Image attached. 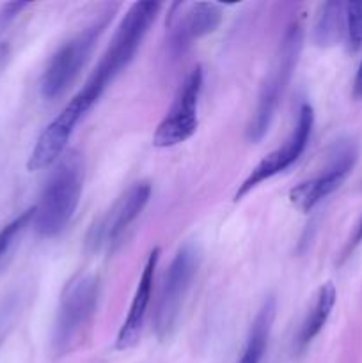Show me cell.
Masks as SVG:
<instances>
[{"label": "cell", "instance_id": "obj_2", "mask_svg": "<svg viewBox=\"0 0 362 363\" xmlns=\"http://www.w3.org/2000/svg\"><path fill=\"white\" fill-rule=\"evenodd\" d=\"M160 7H162V4L158 2H135L128 9V13L121 20L119 27H117L116 34H114L112 41H110L109 48L105 50L102 60L82 89L92 101H98L110 82L131 62L142 39L158 16Z\"/></svg>", "mask_w": 362, "mask_h": 363}, {"label": "cell", "instance_id": "obj_18", "mask_svg": "<svg viewBox=\"0 0 362 363\" xmlns=\"http://www.w3.org/2000/svg\"><path fill=\"white\" fill-rule=\"evenodd\" d=\"M34 215H35V208L32 206L31 209L23 211L21 215H18L13 222H9L6 227L0 229V259L9 252L11 245L16 241V238L21 234V230H23L28 223H32Z\"/></svg>", "mask_w": 362, "mask_h": 363}, {"label": "cell", "instance_id": "obj_16", "mask_svg": "<svg viewBox=\"0 0 362 363\" xmlns=\"http://www.w3.org/2000/svg\"><path fill=\"white\" fill-rule=\"evenodd\" d=\"M344 27V4L327 2L319 11L314 25V41L319 46H330L337 43Z\"/></svg>", "mask_w": 362, "mask_h": 363}, {"label": "cell", "instance_id": "obj_14", "mask_svg": "<svg viewBox=\"0 0 362 363\" xmlns=\"http://www.w3.org/2000/svg\"><path fill=\"white\" fill-rule=\"evenodd\" d=\"M337 291L336 286L332 282L323 284L322 287L316 293L314 301H312L311 308H309L307 315H305L304 323L300 325V332L297 335V347L298 350H304L309 344L314 340V337L318 335L323 330V326L329 321L330 314H332V308L336 305Z\"/></svg>", "mask_w": 362, "mask_h": 363}, {"label": "cell", "instance_id": "obj_1", "mask_svg": "<svg viewBox=\"0 0 362 363\" xmlns=\"http://www.w3.org/2000/svg\"><path fill=\"white\" fill-rule=\"evenodd\" d=\"M84 181V167L75 151L67 152L57 163L46 181L35 208L32 223L41 238H55L66 230L78 208Z\"/></svg>", "mask_w": 362, "mask_h": 363}, {"label": "cell", "instance_id": "obj_7", "mask_svg": "<svg viewBox=\"0 0 362 363\" xmlns=\"http://www.w3.org/2000/svg\"><path fill=\"white\" fill-rule=\"evenodd\" d=\"M151 197V184L148 181L135 183L114 202L112 208L91 227L87 234V248L91 252L112 254L123 241L131 223L144 211Z\"/></svg>", "mask_w": 362, "mask_h": 363}, {"label": "cell", "instance_id": "obj_21", "mask_svg": "<svg viewBox=\"0 0 362 363\" xmlns=\"http://www.w3.org/2000/svg\"><path fill=\"white\" fill-rule=\"evenodd\" d=\"M353 96L357 99H362V60H361V66H358V69H357V74H355Z\"/></svg>", "mask_w": 362, "mask_h": 363}, {"label": "cell", "instance_id": "obj_15", "mask_svg": "<svg viewBox=\"0 0 362 363\" xmlns=\"http://www.w3.org/2000/svg\"><path fill=\"white\" fill-rule=\"evenodd\" d=\"M277 301L273 296H268L263 301L261 308H259L258 315H256L254 323L248 332L247 342H245L243 351L238 363H259L263 354H265L266 346H268V337L272 332L273 319H275Z\"/></svg>", "mask_w": 362, "mask_h": 363}, {"label": "cell", "instance_id": "obj_4", "mask_svg": "<svg viewBox=\"0 0 362 363\" xmlns=\"http://www.w3.org/2000/svg\"><path fill=\"white\" fill-rule=\"evenodd\" d=\"M302 43H304V30L300 23H291L287 30L284 32V38L277 50L275 60L266 74L265 82L261 85V92L258 98L254 117L247 128V140L252 144H258L263 140L270 130L273 117H275L277 106L280 98L290 84L293 71L297 67L298 57L302 52Z\"/></svg>", "mask_w": 362, "mask_h": 363}, {"label": "cell", "instance_id": "obj_12", "mask_svg": "<svg viewBox=\"0 0 362 363\" xmlns=\"http://www.w3.org/2000/svg\"><path fill=\"white\" fill-rule=\"evenodd\" d=\"M355 160H357V151L353 145L344 144L334 155L332 162L327 167L325 172L319 174L318 177L304 181L291 188L290 202L302 213H309L312 208L319 204L327 195L336 191L341 186L350 170L353 169Z\"/></svg>", "mask_w": 362, "mask_h": 363}, {"label": "cell", "instance_id": "obj_17", "mask_svg": "<svg viewBox=\"0 0 362 363\" xmlns=\"http://www.w3.org/2000/svg\"><path fill=\"white\" fill-rule=\"evenodd\" d=\"M344 27L348 46L351 52H357L362 46V2L344 4Z\"/></svg>", "mask_w": 362, "mask_h": 363}, {"label": "cell", "instance_id": "obj_11", "mask_svg": "<svg viewBox=\"0 0 362 363\" xmlns=\"http://www.w3.org/2000/svg\"><path fill=\"white\" fill-rule=\"evenodd\" d=\"M87 112L89 110L82 105L80 99L73 96V99L60 110L59 116L39 135L38 142L31 152V158H28L27 169L31 172H38V170H45L55 162H59L60 156L66 151L67 142H70L75 128Z\"/></svg>", "mask_w": 362, "mask_h": 363}, {"label": "cell", "instance_id": "obj_9", "mask_svg": "<svg viewBox=\"0 0 362 363\" xmlns=\"http://www.w3.org/2000/svg\"><path fill=\"white\" fill-rule=\"evenodd\" d=\"M312 124H314V112H312V106L309 105V103H302L300 108H298L297 124H295L290 138H287L280 147H277L275 151H272L268 156H265V158L252 169V172L248 174L243 179V183L238 186L236 194H234V201H241L248 191L254 190V188L258 186V184H261L263 181L272 179L273 176H277L279 172L286 170L287 167L293 165V163L300 158L302 152L305 151V147H307L309 138H311Z\"/></svg>", "mask_w": 362, "mask_h": 363}, {"label": "cell", "instance_id": "obj_13", "mask_svg": "<svg viewBox=\"0 0 362 363\" xmlns=\"http://www.w3.org/2000/svg\"><path fill=\"white\" fill-rule=\"evenodd\" d=\"M160 255H162V250L158 247L149 252L148 261H146L144 269H142L141 280H138V286L135 289L133 300H131L130 311H128L126 319H124L123 326H121L119 333H117L116 350H131L138 342V339H141L142 326H144L149 301H151V291L153 284H155V272L158 268Z\"/></svg>", "mask_w": 362, "mask_h": 363}, {"label": "cell", "instance_id": "obj_10", "mask_svg": "<svg viewBox=\"0 0 362 363\" xmlns=\"http://www.w3.org/2000/svg\"><path fill=\"white\" fill-rule=\"evenodd\" d=\"M180 13L172 7L169 16L167 46L174 57H180L197 39L212 34L222 21V9L213 2L177 4Z\"/></svg>", "mask_w": 362, "mask_h": 363}, {"label": "cell", "instance_id": "obj_3", "mask_svg": "<svg viewBox=\"0 0 362 363\" xmlns=\"http://www.w3.org/2000/svg\"><path fill=\"white\" fill-rule=\"evenodd\" d=\"M99 279L92 273H78L64 287L53 323L52 346L59 357L73 351L87 333L99 300Z\"/></svg>", "mask_w": 362, "mask_h": 363}, {"label": "cell", "instance_id": "obj_5", "mask_svg": "<svg viewBox=\"0 0 362 363\" xmlns=\"http://www.w3.org/2000/svg\"><path fill=\"white\" fill-rule=\"evenodd\" d=\"M117 6H114L112 9L109 7V11L103 13V16L96 18L84 30H80L77 35L67 39L50 57L48 64H46L45 71H43L41 80H39V91H41L43 98L55 99L71 87V84L77 80V77L84 69L87 60L91 59L96 41H98L99 35L103 34V30L109 25L110 18H112V11Z\"/></svg>", "mask_w": 362, "mask_h": 363}, {"label": "cell", "instance_id": "obj_6", "mask_svg": "<svg viewBox=\"0 0 362 363\" xmlns=\"http://www.w3.org/2000/svg\"><path fill=\"white\" fill-rule=\"evenodd\" d=\"M201 264V252L195 243H185L174 255L156 301L153 328L158 340L165 342L176 333L177 321L183 311L185 298Z\"/></svg>", "mask_w": 362, "mask_h": 363}, {"label": "cell", "instance_id": "obj_20", "mask_svg": "<svg viewBox=\"0 0 362 363\" xmlns=\"http://www.w3.org/2000/svg\"><path fill=\"white\" fill-rule=\"evenodd\" d=\"M27 6H28V4H25V2H11V4H6V6H4V9H2L4 18H7V20H9V18L16 16V14L20 13L21 9H25V7H27Z\"/></svg>", "mask_w": 362, "mask_h": 363}, {"label": "cell", "instance_id": "obj_19", "mask_svg": "<svg viewBox=\"0 0 362 363\" xmlns=\"http://www.w3.org/2000/svg\"><path fill=\"white\" fill-rule=\"evenodd\" d=\"M361 243H362V218L358 220L357 225L353 227V233H351L350 240H348V243H346V248H344V252H343V259H346L348 255H350L351 252H353Z\"/></svg>", "mask_w": 362, "mask_h": 363}, {"label": "cell", "instance_id": "obj_8", "mask_svg": "<svg viewBox=\"0 0 362 363\" xmlns=\"http://www.w3.org/2000/svg\"><path fill=\"white\" fill-rule=\"evenodd\" d=\"M202 91V67L195 66L177 89L169 112L153 135L156 147H174L187 142L197 131V106Z\"/></svg>", "mask_w": 362, "mask_h": 363}]
</instances>
